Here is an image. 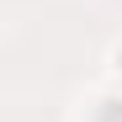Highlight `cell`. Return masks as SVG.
<instances>
[{
    "mask_svg": "<svg viewBox=\"0 0 122 122\" xmlns=\"http://www.w3.org/2000/svg\"><path fill=\"white\" fill-rule=\"evenodd\" d=\"M112 58H117V69H122V48H117V53H112Z\"/></svg>",
    "mask_w": 122,
    "mask_h": 122,
    "instance_id": "6da1fadb",
    "label": "cell"
}]
</instances>
